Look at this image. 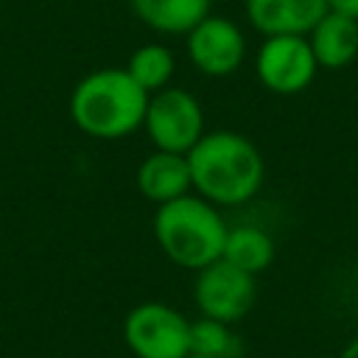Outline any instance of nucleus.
I'll return each mask as SVG.
<instances>
[{"label":"nucleus","mask_w":358,"mask_h":358,"mask_svg":"<svg viewBox=\"0 0 358 358\" xmlns=\"http://www.w3.org/2000/svg\"><path fill=\"white\" fill-rule=\"evenodd\" d=\"M187 165L196 196L215 207H241L252 201L266 179L260 148L232 129L204 131L187 151Z\"/></svg>","instance_id":"1"},{"label":"nucleus","mask_w":358,"mask_h":358,"mask_svg":"<svg viewBox=\"0 0 358 358\" xmlns=\"http://www.w3.org/2000/svg\"><path fill=\"white\" fill-rule=\"evenodd\" d=\"M148 92L126 67L87 73L70 92L67 112L78 131L92 140H123L143 126Z\"/></svg>","instance_id":"2"},{"label":"nucleus","mask_w":358,"mask_h":358,"mask_svg":"<svg viewBox=\"0 0 358 358\" xmlns=\"http://www.w3.org/2000/svg\"><path fill=\"white\" fill-rule=\"evenodd\" d=\"M227 221L215 204L201 196H179L173 201L157 204L154 213V238L162 255L190 271H199L215 263L224 252Z\"/></svg>","instance_id":"3"},{"label":"nucleus","mask_w":358,"mask_h":358,"mask_svg":"<svg viewBox=\"0 0 358 358\" xmlns=\"http://www.w3.org/2000/svg\"><path fill=\"white\" fill-rule=\"evenodd\" d=\"M123 341L134 358H187L190 322L168 302H140L123 319Z\"/></svg>","instance_id":"4"},{"label":"nucleus","mask_w":358,"mask_h":358,"mask_svg":"<svg viewBox=\"0 0 358 358\" xmlns=\"http://www.w3.org/2000/svg\"><path fill=\"white\" fill-rule=\"evenodd\" d=\"M143 129L154 148L187 154L204 134V109L182 87H165L148 95Z\"/></svg>","instance_id":"5"},{"label":"nucleus","mask_w":358,"mask_h":358,"mask_svg":"<svg viewBox=\"0 0 358 358\" xmlns=\"http://www.w3.org/2000/svg\"><path fill=\"white\" fill-rule=\"evenodd\" d=\"M319 73L316 56L308 36L282 34L263 36L255 53V76L274 95H299L305 92Z\"/></svg>","instance_id":"6"},{"label":"nucleus","mask_w":358,"mask_h":358,"mask_svg":"<svg viewBox=\"0 0 358 358\" xmlns=\"http://www.w3.org/2000/svg\"><path fill=\"white\" fill-rule=\"evenodd\" d=\"M193 299L201 316L232 324L252 310L257 299V282H255V274L218 257L215 263L196 271Z\"/></svg>","instance_id":"7"},{"label":"nucleus","mask_w":358,"mask_h":358,"mask_svg":"<svg viewBox=\"0 0 358 358\" xmlns=\"http://www.w3.org/2000/svg\"><path fill=\"white\" fill-rule=\"evenodd\" d=\"M187 59L190 64L210 78H224L241 70L246 59V36L241 25L229 17L207 14L187 34Z\"/></svg>","instance_id":"8"},{"label":"nucleus","mask_w":358,"mask_h":358,"mask_svg":"<svg viewBox=\"0 0 358 358\" xmlns=\"http://www.w3.org/2000/svg\"><path fill=\"white\" fill-rule=\"evenodd\" d=\"M243 11L249 25L263 36H308L330 6L327 0H243Z\"/></svg>","instance_id":"9"},{"label":"nucleus","mask_w":358,"mask_h":358,"mask_svg":"<svg viewBox=\"0 0 358 358\" xmlns=\"http://www.w3.org/2000/svg\"><path fill=\"white\" fill-rule=\"evenodd\" d=\"M134 185H137L140 196L154 201V204H165V201H173L179 196L190 193L193 185H190L187 154H173V151L154 148L137 165Z\"/></svg>","instance_id":"10"},{"label":"nucleus","mask_w":358,"mask_h":358,"mask_svg":"<svg viewBox=\"0 0 358 358\" xmlns=\"http://www.w3.org/2000/svg\"><path fill=\"white\" fill-rule=\"evenodd\" d=\"M308 42L319 70H344L358 56V20L330 8L308 31Z\"/></svg>","instance_id":"11"},{"label":"nucleus","mask_w":358,"mask_h":358,"mask_svg":"<svg viewBox=\"0 0 358 358\" xmlns=\"http://www.w3.org/2000/svg\"><path fill=\"white\" fill-rule=\"evenodd\" d=\"M131 14L151 31L165 36L187 34L207 14L213 0H126Z\"/></svg>","instance_id":"12"},{"label":"nucleus","mask_w":358,"mask_h":358,"mask_svg":"<svg viewBox=\"0 0 358 358\" xmlns=\"http://www.w3.org/2000/svg\"><path fill=\"white\" fill-rule=\"evenodd\" d=\"M274 252H277L274 238L266 229L255 224H241V227H229L221 257L257 277L274 263Z\"/></svg>","instance_id":"13"},{"label":"nucleus","mask_w":358,"mask_h":358,"mask_svg":"<svg viewBox=\"0 0 358 358\" xmlns=\"http://www.w3.org/2000/svg\"><path fill=\"white\" fill-rule=\"evenodd\" d=\"M126 70H129V76L151 95V92H157V90L171 87V78H173V70H176V59H173V53H171L165 45L145 42V45H140V48L129 56Z\"/></svg>","instance_id":"14"},{"label":"nucleus","mask_w":358,"mask_h":358,"mask_svg":"<svg viewBox=\"0 0 358 358\" xmlns=\"http://www.w3.org/2000/svg\"><path fill=\"white\" fill-rule=\"evenodd\" d=\"M190 352L207 358H235L241 352V341L227 322L201 316L190 322Z\"/></svg>","instance_id":"15"},{"label":"nucleus","mask_w":358,"mask_h":358,"mask_svg":"<svg viewBox=\"0 0 358 358\" xmlns=\"http://www.w3.org/2000/svg\"><path fill=\"white\" fill-rule=\"evenodd\" d=\"M327 6H330L333 11H341V14L358 20V0H327Z\"/></svg>","instance_id":"16"},{"label":"nucleus","mask_w":358,"mask_h":358,"mask_svg":"<svg viewBox=\"0 0 358 358\" xmlns=\"http://www.w3.org/2000/svg\"><path fill=\"white\" fill-rule=\"evenodd\" d=\"M338 358H358V338H352L344 350H341V355Z\"/></svg>","instance_id":"17"},{"label":"nucleus","mask_w":358,"mask_h":358,"mask_svg":"<svg viewBox=\"0 0 358 358\" xmlns=\"http://www.w3.org/2000/svg\"><path fill=\"white\" fill-rule=\"evenodd\" d=\"M187 358H207V355H196V352H190V355H187Z\"/></svg>","instance_id":"18"}]
</instances>
